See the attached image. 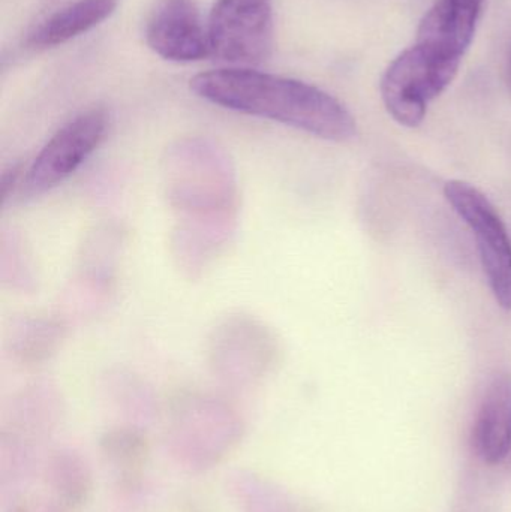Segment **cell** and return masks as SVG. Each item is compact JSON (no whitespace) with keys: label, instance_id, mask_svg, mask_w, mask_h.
<instances>
[{"label":"cell","instance_id":"11","mask_svg":"<svg viewBox=\"0 0 511 512\" xmlns=\"http://www.w3.org/2000/svg\"><path fill=\"white\" fill-rule=\"evenodd\" d=\"M509 77H510V84H511V63H510Z\"/></svg>","mask_w":511,"mask_h":512},{"label":"cell","instance_id":"10","mask_svg":"<svg viewBox=\"0 0 511 512\" xmlns=\"http://www.w3.org/2000/svg\"><path fill=\"white\" fill-rule=\"evenodd\" d=\"M23 170H21L20 165H15V167L9 168L8 171H5L2 176V200L6 201L9 198V195L15 191V189H20L21 180H23Z\"/></svg>","mask_w":511,"mask_h":512},{"label":"cell","instance_id":"1","mask_svg":"<svg viewBox=\"0 0 511 512\" xmlns=\"http://www.w3.org/2000/svg\"><path fill=\"white\" fill-rule=\"evenodd\" d=\"M191 90L210 104L263 117L344 143L356 137L357 125L344 104L303 81L245 68L213 69L191 80Z\"/></svg>","mask_w":511,"mask_h":512},{"label":"cell","instance_id":"8","mask_svg":"<svg viewBox=\"0 0 511 512\" xmlns=\"http://www.w3.org/2000/svg\"><path fill=\"white\" fill-rule=\"evenodd\" d=\"M119 0H75L54 12L29 36L36 50L65 44L107 20L116 11Z\"/></svg>","mask_w":511,"mask_h":512},{"label":"cell","instance_id":"7","mask_svg":"<svg viewBox=\"0 0 511 512\" xmlns=\"http://www.w3.org/2000/svg\"><path fill=\"white\" fill-rule=\"evenodd\" d=\"M485 0H438L419 27L417 45L444 57L462 62L473 42Z\"/></svg>","mask_w":511,"mask_h":512},{"label":"cell","instance_id":"9","mask_svg":"<svg viewBox=\"0 0 511 512\" xmlns=\"http://www.w3.org/2000/svg\"><path fill=\"white\" fill-rule=\"evenodd\" d=\"M474 447L489 465H498L506 459L511 447V399L504 382L492 385L486 394L476 424Z\"/></svg>","mask_w":511,"mask_h":512},{"label":"cell","instance_id":"5","mask_svg":"<svg viewBox=\"0 0 511 512\" xmlns=\"http://www.w3.org/2000/svg\"><path fill=\"white\" fill-rule=\"evenodd\" d=\"M210 54L230 63H261L275 39L272 0H216L207 24Z\"/></svg>","mask_w":511,"mask_h":512},{"label":"cell","instance_id":"4","mask_svg":"<svg viewBox=\"0 0 511 512\" xmlns=\"http://www.w3.org/2000/svg\"><path fill=\"white\" fill-rule=\"evenodd\" d=\"M107 111L92 108L63 125L24 171L20 194L35 198L71 177L107 137Z\"/></svg>","mask_w":511,"mask_h":512},{"label":"cell","instance_id":"6","mask_svg":"<svg viewBox=\"0 0 511 512\" xmlns=\"http://www.w3.org/2000/svg\"><path fill=\"white\" fill-rule=\"evenodd\" d=\"M146 39L158 56L173 62H195L210 54L207 29L194 0H159Z\"/></svg>","mask_w":511,"mask_h":512},{"label":"cell","instance_id":"3","mask_svg":"<svg viewBox=\"0 0 511 512\" xmlns=\"http://www.w3.org/2000/svg\"><path fill=\"white\" fill-rule=\"evenodd\" d=\"M444 197L476 237L480 261L498 306L511 312V239L497 207L464 180L447 182Z\"/></svg>","mask_w":511,"mask_h":512},{"label":"cell","instance_id":"2","mask_svg":"<svg viewBox=\"0 0 511 512\" xmlns=\"http://www.w3.org/2000/svg\"><path fill=\"white\" fill-rule=\"evenodd\" d=\"M461 62L414 45L393 60L381 80V98L390 116L405 128L425 120L429 104L455 80Z\"/></svg>","mask_w":511,"mask_h":512}]
</instances>
